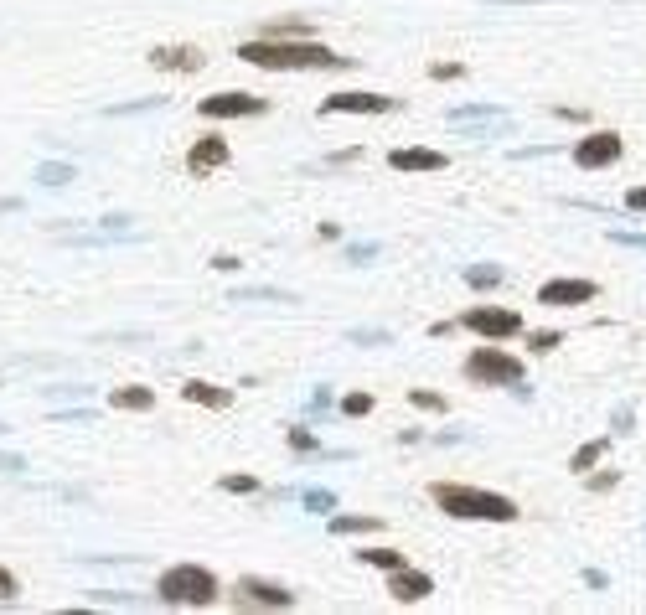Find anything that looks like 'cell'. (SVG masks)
Listing matches in <instances>:
<instances>
[{"instance_id":"15","label":"cell","mask_w":646,"mask_h":615,"mask_svg":"<svg viewBox=\"0 0 646 615\" xmlns=\"http://www.w3.org/2000/svg\"><path fill=\"white\" fill-rule=\"evenodd\" d=\"M326 528L336 533V538H357V533H383V517H362V512H331L326 517Z\"/></svg>"},{"instance_id":"25","label":"cell","mask_w":646,"mask_h":615,"mask_svg":"<svg viewBox=\"0 0 646 615\" xmlns=\"http://www.w3.org/2000/svg\"><path fill=\"white\" fill-rule=\"evenodd\" d=\"M342 414L347 419H367V414H373V398H367V393H347L342 398Z\"/></svg>"},{"instance_id":"19","label":"cell","mask_w":646,"mask_h":615,"mask_svg":"<svg viewBox=\"0 0 646 615\" xmlns=\"http://www.w3.org/2000/svg\"><path fill=\"white\" fill-rule=\"evenodd\" d=\"M300 507L316 512V517H331V512H336V497H331L326 486H305V491H300Z\"/></svg>"},{"instance_id":"21","label":"cell","mask_w":646,"mask_h":615,"mask_svg":"<svg viewBox=\"0 0 646 615\" xmlns=\"http://www.w3.org/2000/svg\"><path fill=\"white\" fill-rule=\"evenodd\" d=\"M357 559L373 564V569H398V564H404V553H398V548H357Z\"/></svg>"},{"instance_id":"5","label":"cell","mask_w":646,"mask_h":615,"mask_svg":"<svg viewBox=\"0 0 646 615\" xmlns=\"http://www.w3.org/2000/svg\"><path fill=\"white\" fill-rule=\"evenodd\" d=\"M460 326L476 331L481 342H507V336L522 331V316L512 311V305H471V311L460 316Z\"/></svg>"},{"instance_id":"7","label":"cell","mask_w":646,"mask_h":615,"mask_svg":"<svg viewBox=\"0 0 646 615\" xmlns=\"http://www.w3.org/2000/svg\"><path fill=\"white\" fill-rule=\"evenodd\" d=\"M197 109H202V119H254V114H269V99H259V94H207Z\"/></svg>"},{"instance_id":"32","label":"cell","mask_w":646,"mask_h":615,"mask_svg":"<svg viewBox=\"0 0 646 615\" xmlns=\"http://www.w3.org/2000/svg\"><path fill=\"white\" fill-rule=\"evenodd\" d=\"M610 243H621V249H646V233H610Z\"/></svg>"},{"instance_id":"17","label":"cell","mask_w":646,"mask_h":615,"mask_svg":"<svg viewBox=\"0 0 646 615\" xmlns=\"http://www.w3.org/2000/svg\"><path fill=\"white\" fill-rule=\"evenodd\" d=\"M114 409H135V414H145V409H156V393H150L145 383H125V388H114Z\"/></svg>"},{"instance_id":"16","label":"cell","mask_w":646,"mask_h":615,"mask_svg":"<svg viewBox=\"0 0 646 615\" xmlns=\"http://www.w3.org/2000/svg\"><path fill=\"white\" fill-rule=\"evenodd\" d=\"M181 398H187V404H202V409H228V404H233V388H218V383H181Z\"/></svg>"},{"instance_id":"2","label":"cell","mask_w":646,"mask_h":615,"mask_svg":"<svg viewBox=\"0 0 646 615\" xmlns=\"http://www.w3.org/2000/svg\"><path fill=\"white\" fill-rule=\"evenodd\" d=\"M429 502L455 522H517L522 507L502 491H481V486H460V481H435L429 486Z\"/></svg>"},{"instance_id":"9","label":"cell","mask_w":646,"mask_h":615,"mask_svg":"<svg viewBox=\"0 0 646 615\" xmlns=\"http://www.w3.org/2000/svg\"><path fill=\"white\" fill-rule=\"evenodd\" d=\"M595 295H600V285H595V280H579V274L543 280V290H538V300H543V305H559V311H569V305H590Z\"/></svg>"},{"instance_id":"11","label":"cell","mask_w":646,"mask_h":615,"mask_svg":"<svg viewBox=\"0 0 646 615\" xmlns=\"http://www.w3.org/2000/svg\"><path fill=\"white\" fill-rule=\"evenodd\" d=\"M398 109V99L388 94H362V88H352V94H326L321 99V114H388Z\"/></svg>"},{"instance_id":"18","label":"cell","mask_w":646,"mask_h":615,"mask_svg":"<svg viewBox=\"0 0 646 615\" xmlns=\"http://www.w3.org/2000/svg\"><path fill=\"white\" fill-rule=\"evenodd\" d=\"M502 274H507L502 264H471V269H466V285H471V290H497Z\"/></svg>"},{"instance_id":"12","label":"cell","mask_w":646,"mask_h":615,"mask_svg":"<svg viewBox=\"0 0 646 615\" xmlns=\"http://www.w3.org/2000/svg\"><path fill=\"white\" fill-rule=\"evenodd\" d=\"M150 68H161V73H202L207 52L202 47H156V52H150Z\"/></svg>"},{"instance_id":"23","label":"cell","mask_w":646,"mask_h":615,"mask_svg":"<svg viewBox=\"0 0 646 615\" xmlns=\"http://www.w3.org/2000/svg\"><path fill=\"white\" fill-rule=\"evenodd\" d=\"M259 37H311V21H300V16H285V21L264 26Z\"/></svg>"},{"instance_id":"27","label":"cell","mask_w":646,"mask_h":615,"mask_svg":"<svg viewBox=\"0 0 646 615\" xmlns=\"http://www.w3.org/2000/svg\"><path fill=\"white\" fill-rule=\"evenodd\" d=\"M429 78H435V83H455V78H466V63H435V68H429Z\"/></svg>"},{"instance_id":"34","label":"cell","mask_w":646,"mask_h":615,"mask_svg":"<svg viewBox=\"0 0 646 615\" xmlns=\"http://www.w3.org/2000/svg\"><path fill=\"white\" fill-rule=\"evenodd\" d=\"M21 466H26L21 455H0V471H21Z\"/></svg>"},{"instance_id":"6","label":"cell","mask_w":646,"mask_h":615,"mask_svg":"<svg viewBox=\"0 0 646 615\" xmlns=\"http://www.w3.org/2000/svg\"><path fill=\"white\" fill-rule=\"evenodd\" d=\"M626 156V140L615 135V130H595V135H579L574 140V166H584V171H605V166H615Z\"/></svg>"},{"instance_id":"4","label":"cell","mask_w":646,"mask_h":615,"mask_svg":"<svg viewBox=\"0 0 646 615\" xmlns=\"http://www.w3.org/2000/svg\"><path fill=\"white\" fill-rule=\"evenodd\" d=\"M466 378L481 383V388H522V362H517L507 347L481 342V347L466 357Z\"/></svg>"},{"instance_id":"35","label":"cell","mask_w":646,"mask_h":615,"mask_svg":"<svg viewBox=\"0 0 646 615\" xmlns=\"http://www.w3.org/2000/svg\"><path fill=\"white\" fill-rule=\"evenodd\" d=\"M0 429H6V424H0Z\"/></svg>"},{"instance_id":"20","label":"cell","mask_w":646,"mask_h":615,"mask_svg":"<svg viewBox=\"0 0 646 615\" xmlns=\"http://www.w3.org/2000/svg\"><path fill=\"white\" fill-rule=\"evenodd\" d=\"M605 445H610V440H590V445H579V450H574V460H569V471L590 476V466H595V460L605 455Z\"/></svg>"},{"instance_id":"8","label":"cell","mask_w":646,"mask_h":615,"mask_svg":"<svg viewBox=\"0 0 646 615\" xmlns=\"http://www.w3.org/2000/svg\"><path fill=\"white\" fill-rule=\"evenodd\" d=\"M233 600H238L243 610H254V605H264V610H290V605H295V595L285 590V584H274V579H238Z\"/></svg>"},{"instance_id":"29","label":"cell","mask_w":646,"mask_h":615,"mask_svg":"<svg viewBox=\"0 0 646 615\" xmlns=\"http://www.w3.org/2000/svg\"><path fill=\"white\" fill-rule=\"evenodd\" d=\"M21 595V579L6 569V564H0V600H16Z\"/></svg>"},{"instance_id":"26","label":"cell","mask_w":646,"mask_h":615,"mask_svg":"<svg viewBox=\"0 0 646 615\" xmlns=\"http://www.w3.org/2000/svg\"><path fill=\"white\" fill-rule=\"evenodd\" d=\"M37 181H47V187H63V181H73V166H63V161H47V166L37 171Z\"/></svg>"},{"instance_id":"1","label":"cell","mask_w":646,"mask_h":615,"mask_svg":"<svg viewBox=\"0 0 646 615\" xmlns=\"http://www.w3.org/2000/svg\"><path fill=\"white\" fill-rule=\"evenodd\" d=\"M238 57L249 68H269V73H331V68H352V57L321 47L316 37H254L243 42Z\"/></svg>"},{"instance_id":"14","label":"cell","mask_w":646,"mask_h":615,"mask_svg":"<svg viewBox=\"0 0 646 615\" xmlns=\"http://www.w3.org/2000/svg\"><path fill=\"white\" fill-rule=\"evenodd\" d=\"M388 166H393V171H445V166H450V156H445V150L404 145V150H393V156H388Z\"/></svg>"},{"instance_id":"13","label":"cell","mask_w":646,"mask_h":615,"mask_svg":"<svg viewBox=\"0 0 646 615\" xmlns=\"http://www.w3.org/2000/svg\"><path fill=\"white\" fill-rule=\"evenodd\" d=\"M218 166H228V140H223V135H202V140L187 150V171H192V176H207V171H218Z\"/></svg>"},{"instance_id":"10","label":"cell","mask_w":646,"mask_h":615,"mask_svg":"<svg viewBox=\"0 0 646 615\" xmlns=\"http://www.w3.org/2000/svg\"><path fill=\"white\" fill-rule=\"evenodd\" d=\"M388 595H393L398 605H419V600H429V595H435V579H429L424 569L398 564V569H388Z\"/></svg>"},{"instance_id":"22","label":"cell","mask_w":646,"mask_h":615,"mask_svg":"<svg viewBox=\"0 0 646 615\" xmlns=\"http://www.w3.org/2000/svg\"><path fill=\"white\" fill-rule=\"evenodd\" d=\"M409 404L424 409V414H445V409H450L445 393H435V388H409Z\"/></svg>"},{"instance_id":"31","label":"cell","mask_w":646,"mask_h":615,"mask_svg":"<svg viewBox=\"0 0 646 615\" xmlns=\"http://www.w3.org/2000/svg\"><path fill=\"white\" fill-rule=\"evenodd\" d=\"M615 481H621V471H595V476H590V491H610Z\"/></svg>"},{"instance_id":"28","label":"cell","mask_w":646,"mask_h":615,"mask_svg":"<svg viewBox=\"0 0 646 615\" xmlns=\"http://www.w3.org/2000/svg\"><path fill=\"white\" fill-rule=\"evenodd\" d=\"M559 342H564L559 331H533V336H528V347H533V352H553Z\"/></svg>"},{"instance_id":"30","label":"cell","mask_w":646,"mask_h":615,"mask_svg":"<svg viewBox=\"0 0 646 615\" xmlns=\"http://www.w3.org/2000/svg\"><path fill=\"white\" fill-rule=\"evenodd\" d=\"M285 440H290L295 450H316V435H311V429H300V424L290 429V435H285Z\"/></svg>"},{"instance_id":"33","label":"cell","mask_w":646,"mask_h":615,"mask_svg":"<svg viewBox=\"0 0 646 615\" xmlns=\"http://www.w3.org/2000/svg\"><path fill=\"white\" fill-rule=\"evenodd\" d=\"M626 207H631V212H646V187H631V192H626Z\"/></svg>"},{"instance_id":"24","label":"cell","mask_w":646,"mask_h":615,"mask_svg":"<svg viewBox=\"0 0 646 615\" xmlns=\"http://www.w3.org/2000/svg\"><path fill=\"white\" fill-rule=\"evenodd\" d=\"M218 486L228 491V497H254V491H259V476H243V471H238V476H223Z\"/></svg>"},{"instance_id":"3","label":"cell","mask_w":646,"mask_h":615,"mask_svg":"<svg viewBox=\"0 0 646 615\" xmlns=\"http://www.w3.org/2000/svg\"><path fill=\"white\" fill-rule=\"evenodd\" d=\"M161 605H187V610H207L218 605V574L202 569V564H176L161 574Z\"/></svg>"}]
</instances>
